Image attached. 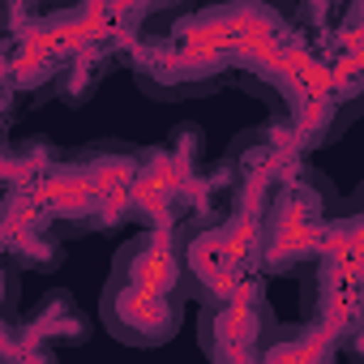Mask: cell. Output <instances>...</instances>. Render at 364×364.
<instances>
[{
  "label": "cell",
  "mask_w": 364,
  "mask_h": 364,
  "mask_svg": "<svg viewBox=\"0 0 364 364\" xmlns=\"http://www.w3.org/2000/svg\"><path fill=\"white\" fill-rule=\"evenodd\" d=\"M343 14V0H304V22L313 18V26H334L330 18Z\"/></svg>",
  "instance_id": "8"
},
{
  "label": "cell",
  "mask_w": 364,
  "mask_h": 364,
  "mask_svg": "<svg viewBox=\"0 0 364 364\" xmlns=\"http://www.w3.org/2000/svg\"><path fill=\"white\" fill-rule=\"evenodd\" d=\"M35 5H39V0H9V18H14V22H22V14L35 18Z\"/></svg>",
  "instance_id": "9"
},
{
  "label": "cell",
  "mask_w": 364,
  "mask_h": 364,
  "mask_svg": "<svg viewBox=\"0 0 364 364\" xmlns=\"http://www.w3.org/2000/svg\"><path fill=\"white\" fill-rule=\"evenodd\" d=\"M112 270L137 279V283H150L159 291H171V296H193V274H189V232L163 219L146 232H137L133 240L120 245Z\"/></svg>",
  "instance_id": "6"
},
{
  "label": "cell",
  "mask_w": 364,
  "mask_h": 364,
  "mask_svg": "<svg viewBox=\"0 0 364 364\" xmlns=\"http://www.w3.org/2000/svg\"><path fill=\"white\" fill-rule=\"evenodd\" d=\"M99 313L112 338L129 343V347H159L167 338H176L180 321H185V296L159 291L150 283H137L120 270L107 274L103 296H99Z\"/></svg>",
  "instance_id": "4"
},
{
  "label": "cell",
  "mask_w": 364,
  "mask_h": 364,
  "mask_svg": "<svg viewBox=\"0 0 364 364\" xmlns=\"http://www.w3.org/2000/svg\"><path fill=\"white\" fill-rule=\"evenodd\" d=\"M334 189L309 167L296 171L291 180H283L270 210H266V249H262V266L274 274H291L296 266H304L309 257L321 253L330 228L326 215L334 206L330 198Z\"/></svg>",
  "instance_id": "1"
},
{
  "label": "cell",
  "mask_w": 364,
  "mask_h": 364,
  "mask_svg": "<svg viewBox=\"0 0 364 364\" xmlns=\"http://www.w3.org/2000/svg\"><path fill=\"white\" fill-rule=\"evenodd\" d=\"M236 52L193 39H163L146 43L133 56V77L150 99H189V95H215L232 77Z\"/></svg>",
  "instance_id": "2"
},
{
  "label": "cell",
  "mask_w": 364,
  "mask_h": 364,
  "mask_svg": "<svg viewBox=\"0 0 364 364\" xmlns=\"http://www.w3.org/2000/svg\"><path fill=\"white\" fill-rule=\"evenodd\" d=\"M26 338L35 343V355H48L39 343H86V338H90V321H86V313L73 304L69 291H48V296L35 304L31 321H26Z\"/></svg>",
  "instance_id": "7"
},
{
  "label": "cell",
  "mask_w": 364,
  "mask_h": 364,
  "mask_svg": "<svg viewBox=\"0 0 364 364\" xmlns=\"http://www.w3.org/2000/svg\"><path fill=\"white\" fill-rule=\"evenodd\" d=\"M274 330H279L274 309L266 304L257 283L210 296L202 317H198L202 351L215 355V360H266V347H270Z\"/></svg>",
  "instance_id": "3"
},
{
  "label": "cell",
  "mask_w": 364,
  "mask_h": 364,
  "mask_svg": "<svg viewBox=\"0 0 364 364\" xmlns=\"http://www.w3.org/2000/svg\"><path fill=\"white\" fill-rule=\"evenodd\" d=\"M90 5H95V0H90Z\"/></svg>",
  "instance_id": "10"
},
{
  "label": "cell",
  "mask_w": 364,
  "mask_h": 364,
  "mask_svg": "<svg viewBox=\"0 0 364 364\" xmlns=\"http://www.w3.org/2000/svg\"><path fill=\"white\" fill-rule=\"evenodd\" d=\"M291 31V0H206V5L171 26L176 39L215 43L240 52L245 43L283 39Z\"/></svg>",
  "instance_id": "5"
}]
</instances>
